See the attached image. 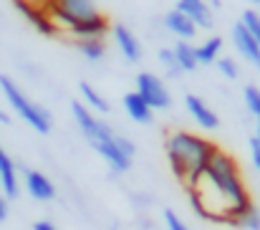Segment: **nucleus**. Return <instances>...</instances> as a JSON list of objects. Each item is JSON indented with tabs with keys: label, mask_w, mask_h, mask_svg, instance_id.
<instances>
[{
	"label": "nucleus",
	"mask_w": 260,
	"mask_h": 230,
	"mask_svg": "<svg viewBox=\"0 0 260 230\" xmlns=\"http://www.w3.org/2000/svg\"><path fill=\"white\" fill-rule=\"evenodd\" d=\"M71 114L76 119V127L81 129L84 139L101 154V159L114 169V172H126L132 169L134 162V145L124 134L114 132L99 114L88 111L81 101H71Z\"/></svg>",
	"instance_id": "f257e3e1"
},
{
	"label": "nucleus",
	"mask_w": 260,
	"mask_h": 230,
	"mask_svg": "<svg viewBox=\"0 0 260 230\" xmlns=\"http://www.w3.org/2000/svg\"><path fill=\"white\" fill-rule=\"evenodd\" d=\"M215 150H217L215 142L197 137L192 132H172L165 142L167 162H170L174 177L182 182L184 190L197 182V177L205 172V167H207Z\"/></svg>",
	"instance_id": "f03ea898"
},
{
	"label": "nucleus",
	"mask_w": 260,
	"mask_h": 230,
	"mask_svg": "<svg viewBox=\"0 0 260 230\" xmlns=\"http://www.w3.org/2000/svg\"><path fill=\"white\" fill-rule=\"evenodd\" d=\"M202 177L210 180V182L235 205L238 215L253 203V197H250V192H248V187H245V182H243L240 164L235 162L233 154H228L225 150L217 147V150L212 152L207 167H205V172H202Z\"/></svg>",
	"instance_id": "7ed1b4c3"
},
{
	"label": "nucleus",
	"mask_w": 260,
	"mask_h": 230,
	"mask_svg": "<svg viewBox=\"0 0 260 230\" xmlns=\"http://www.w3.org/2000/svg\"><path fill=\"white\" fill-rule=\"evenodd\" d=\"M0 91L5 96V101L10 104V109L15 111V117H20L30 129H36L38 134H48L53 129V119H51V111L41 104H36L15 81L5 74H0Z\"/></svg>",
	"instance_id": "20e7f679"
},
{
	"label": "nucleus",
	"mask_w": 260,
	"mask_h": 230,
	"mask_svg": "<svg viewBox=\"0 0 260 230\" xmlns=\"http://www.w3.org/2000/svg\"><path fill=\"white\" fill-rule=\"evenodd\" d=\"M43 10H46L48 18L56 23V28H58V31H66V33H69L76 23L101 15L96 0H46V3H43Z\"/></svg>",
	"instance_id": "39448f33"
},
{
	"label": "nucleus",
	"mask_w": 260,
	"mask_h": 230,
	"mask_svg": "<svg viewBox=\"0 0 260 230\" xmlns=\"http://www.w3.org/2000/svg\"><path fill=\"white\" fill-rule=\"evenodd\" d=\"M134 91H137L154 111H165V109L172 106V94H170L167 83L157 76V74H152V71L137 74V89H134Z\"/></svg>",
	"instance_id": "423d86ee"
},
{
	"label": "nucleus",
	"mask_w": 260,
	"mask_h": 230,
	"mask_svg": "<svg viewBox=\"0 0 260 230\" xmlns=\"http://www.w3.org/2000/svg\"><path fill=\"white\" fill-rule=\"evenodd\" d=\"M20 187L38 203H51L56 200V185L51 182V177L41 169H23L20 175Z\"/></svg>",
	"instance_id": "0eeeda50"
},
{
	"label": "nucleus",
	"mask_w": 260,
	"mask_h": 230,
	"mask_svg": "<svg viewBox=\"0 0 260 230\" xmlns=\"http://www.w3.org/2000/svg\"><path fill=\"white\" fill-rule=\"evenodd\" d=\"M109 33H111V38H114V43H116V51L124 56L126 64H139V61H142V43H139L137 33H134L129 25L114 23Z\"/></svg>",
	"instance_id": "6e6552de"
},
{
	"label": "nucleus",
	"mask_w": 260,
	"mask_h": 230,
	"mask_svg": "<svg viewBox=\"0 0 260 230\" xmlns=\"http://www.w3.org/2000/svg\"><path fill=\"white\" fill-rule=\"evenodd\" d=\"M184 109H187V114L194 119V124H197L200 129H205V132H215V129L220 127V117L215 114V109H212L202 96H197V94H187V96H184Z\"/></svg>",
	"instance_id": "1a4fd4ad"
},
{
	"label": "nucleus",
	"mask_w": 260,
	"mask_h": 230,
	"mask_svg": "<svg viewBox=\"0 0 260 230\" xmlns=\"http://www.w3.org/2000/svg\"><path fill=\"white\" fill-rule=\"evenodd\" d=\"M230 36H233V46H235V51H238V56L243 59V61H248L250 66H255L260 69V43L243 28V23L238 20L235 25H233V31H230Z\"/></svg>",
	"instance_id": "9d476101"
},
{
	"label": "nucleus",
	"mask_w": 260,
	"mask_h": 230,
	"mask_svg": "<svg viewBox=\"0 0 260 230\" xmlns=\"http://www.w3.org/2000/svg\"><path fill=\"white\" fill-rule=\"evenodd\" d=\"M177 10L182 15H187L194 28L200 31H210L215 25V15H212V5L207 0H177Z\"/></svg>",
	"instance_id": "9b49d317"
},
{
	"label": "nucleus",
	"mask_w": 260,
	"mask_h": 230,
	"mask_svg": "<svg viewBox=\"0 0 260 230\" xmlns=\"http://www.w3.org/2000/svg\"><path fill=\"white\" fill-rule=\"evenodd\" d=\"M15 8L23 13V18L38 31V33H43V36H48V38H53V36H58L61 31L56 28V23L48 18V13L41 8V5H30V3H15Z\"/></svg>",
	"instance_id": "f8f14e48"
},
{
	"label": "nucleus",
	"mask_w": 260,
	"mask_h": 230,
	"mask_svg": "<svg viewBox=\"0 0 260 230\" xmlns=\"http://www.w3.org/2000/svg\"><path fill=\"white\" fill-rule=\"evenodd\" d=\"M121 104H124V111H126V117H129L132 122H137V124H152V119H154V109H152V106H149L137 91L124 94Z\"/></svg>",
	"instance_id": "ddd939ff"
},
{
	"label": "nucleus",
	"mask_w": 260,
	"mask_h": 230,
	"mask_svg": "<svg viewBox=\"0 0 260 230\" xmlns=\"http://www.w3.org/2000/svg\"><path fill=\"white\" fill-rule=\"evenodd\" d=\"M162 25L172 33L177 41H192L194 36H197V28H194V23L187 18V15H182L177 8H172L165 18H162Z\"/></svg>",
	"instance_id": "4468645a"
},
{
	"label": "nucleus",
	"mask_w": 260,
	"mask_h": 230,
	"mask_svg": "<svg viewBox=\"0 0 260 230\" xmlns=\"http://www.w3.org/2000/svg\"><path fill=\"white\" fill-rule=\"evenodd\" d=\"M79 94H81V104L86 106L88 111H93V114H109L111 111V104L106 101V96L96 86H91L88 81L79 83Z\"/></svg>",
	"instance_id": "2eb2a0df"
},
{
	"label": "nucleus",
	"mask_w": 260,
	"mask_h": 230,
	"mask_svg": "<svg viewBox=\"0 0 260 230\" xmlns=\"http://www.w3.org/2000/svg\"><path fill=\"white\" fill-rule=\"evenodd\" d=\"M172 53L174 59H177V66H179V71L182 74H192V71H197V51H194V46L189 43V41H177L172 46Z\"/></svg>",
	"instance_id": "dca6fc26"
},
{
	"label": "nucleus",
	"mask_w": 260,
	"mask_h": 230,
	"mask_svg": "<svg viewBox=\"0 0 260 230\" xmlns=\"http://www.w3.org/2000/svg\"><path fill=\"white\" fill-rule=\"evenodd\" d=\"M194 51H197V64L200 66H212L222 56V38L220 36H210L207 41L194 46Z\"/></svg>",
	"instance_id": "f3484780"
},
{
	"label": "nucleus",
	"mask_w": 260,
	"mask_h": 230,
	"mask_svg": "<svg viewBox=\"0 0 260 230\" xmlns=\"http://www.w3.org/2000/svg\"><path fill=\"white\" fill-rule=\"evenodd\" d=\"M76 48H79V53H81L86 61H91V64H99V61L106 59V43H104V38L76 41Z\"/></svg>",
	"instance_id": "a211bd4d"
},
{
	"label": "nucleus",
	"mask_w": 260,
	"mask_h": 230,
	"mask_svg": "<svg viewBox=\"0 0 260 230\" xmlns=\"http://www.w3.org/2000/svg\"><path fill=\"white\" fill-rule=\"evenodd\" d=\"M235 228L240 230H260V210L250 203L238 218H235V223H233Z\"/></svg>",
	"instance_id": "6ab92c4d"
},
{
	"label": "nucleus",
	"mask_w": 260,
	"mask_h": 230,
	"mask_svg": "<svg viewBox=\"0 0 260 230\" xmlns=\"http://www.w3.org/2000/svg\"><path fill=\"white\" fill-rule=\"evenodd\" d=\"M243 101H245V109H248L255 119H260V89L255 83H248V86L243 89Z\"/></svg>",
	"instance_id": "aec40b11"
},
{
	"label": "nucleus",
	"mask_w": 260,
	"mask_h": 230,
	"mask_svg": "<svg viewBox=\"0 0 260 230\" xmlns=\"http://www.w3.org/2000/svg\"><path fill=\"white\" fill-rule=\"evenodd\" d=\"M240 23H243V28L260 43V15H258V10H253V8H250V10H243Z\"/></svg>",
	"instance_id": "412c9836"
},
{
	"label": "nucleus",
	"mask_w": 260,
	"mask_h": 230,
	"mask_svg": "<svg viewBox=\"0 0 260 230\" xmlns=\"http://www.w3.org/2000/svg\"><path fill=\"white\" fill-rule=\"evenodd\" d=\"M215 66H217V71L228 78V81H235V78L240 76V66H238V61L230 59V56H220V59L215 61Z\"/></svg>",
	"instance_id": "4be33fe9"
},
{
	"label": "nucleus",
	"mask_w": 260,
	"mask_h": 230,
	"mask_svg": "<svg viewBox=\"0 0 260 230\" xmlns=\"http://www.w3.org/2000/svg\"><path fill=\"white\" fill-rule=\"evenodd\" d=\"M159 64H162V69L167 71V76H182V71H179V66H177V59H174L172 48H162L159 51Z\"/></svg>",
	"instance_id": "5701e85b"
},
{
	"label": "nucleus",
	"mask_w": 260,
	"mask_h": 230,
	"mask_svg": "<svg viewBox=\"0 0 260 230\" xmlns=\"http://www.w3.org/2000/svg\"><path fill=\"white\" fill-rule=\"evenodd\" d=\"M248 147H250V159H253L255 169L260 172V119H255V132L248 139Z\"/></svg>",
	"instance_id": "b1692460"
},
{
	"label": "nucleus",
	"mask_w": 260,
	"mask_h": 230,
	"mask_svg": "<svg viewBox=\"0 0 260 230\" xmlns=\"http://www.w3.org/2000/svg\"><path fill=\"white\" fill-rule=\"evenodd\" d=\"M162 218H165V228L167 230H189V225L174 213L172 208H167V210L162 213Z\"/></svg>",
	"instance_id": "393cba45"
},
{
	"label": "nucleus",
	"mask_w": 260,
	"mask_h": 230,
	"mask_svg": "<svg viewBox=\"0 0 260 230\" xmlns=\"http://www.w3.org/2000/svg\"><path fill=\"white\" fill-rule=\"evenodd\" d=\"M8 215H10V200L0 192V223H5V220H8Z\"/></svg>",
	"instance_id": "a878e982"
},
{
	"label": "nucleus",
	"mask_w": 260,
	"mask_h": 230,
	"mask_svg": "<svg viewBox=\"0 0 260 230\" xmlns=\"http://www.w3.org/2000/svg\"><path fill=\"white\" fill-rule=\"evenodd\" d=\"M33 230H58V228H56V223H51V220H36V223H33Z\"/></svg>",
	"instance_id": "bb28decb"
},
{
	"label": "nucleus",
	"mask_w": 260,
	"mask_h": 230,
	"mask_svg": "<svg viewBox=\"0 0 260 230\" xmlns=\"http://www.w3.org/2000/svg\"><path fill=\"white\" fill-rule=\"evenodd\" d=\"M0 124H5V127L10 124V117H8V114H5L3 109H0Z\"/></svg>",
	"instance_id": "cd10ccee"
},
{
	"label": "nucleus",
	"mask_w": 260,
	"mask_h": 230,
	"mask_svg": "<svg viewBox=\"0 0 260 230\" xmlns=\"http://www.w3.org/2000/svg\"><path fill=\"white\" fill-rule=\"evenodd\" d=\"M13 3H30V5H41V8H43L46 0H13Z\"/></svg>",
	"instance_id": "c85d7f7f"
},
{
	"label": "nucleus",
	"mask_w": 260,
	"mask_h": 230,
	"mask_svg": "<svg viewBox=\"0 0 260 230\" xmlns=\"http://www.w3.org/2000/svg\"><path fill=\"white\" fill-rule=\"evenodd\" d=\"M250 3H253V5H258V8H260V0H250Z\"/></svg>",
	"instance_id": "c756f323"
}]
</instances>
